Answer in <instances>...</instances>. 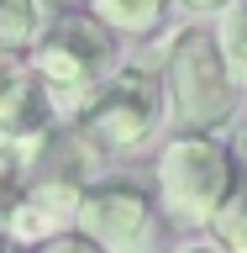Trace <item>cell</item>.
<instances>
[{
	"mask_svg": "<svg viewBox=\"0 0 247 253\" xmlns=\"http://www.w3.org/2000/svg\"><path fill=\"white\" fill-rule=\"evenodd\" d=\"M163 79H169L174 111L179 122L205 132V126H221L237 106V79L226 69V53L211 32H179L169 42V63H163Z\"/></svg>",
	"mask_w": 247,
	"mask_h": 253,
	"instance_id": "obj_2",
	"label": "cell"
},
{
	"mask_svg": "<svg viewBox=\"0 0 247 253\" xmlns=\"http://www.w3.org/2000/svg\"><path fill=\"white\" fill-rule=\"evenodd\" d=\"M79 227L110 253H132L147 243L153 232V201L142 195L137 185L126 179H110V185H95L79 195Z\"/></svg>",
	"mask_w": 247,
	"mask_h": 253,
	"instance_id": "obj_5",
	"label": "cell"
},
{
	"mask_svg": "<svg viewBox=\"0 0 247 253\" xmlns=\"http://www.w3.org/2000/svg\"><path fill=\"white\" fill-rule=\"evenodd\" d=\"M37 90H42L37 84V69L16 47L0 42V126H21V116L32 111V95Z\"/></svg>",
	"mask_w": 247,
	"mask_h": 253,
	"instance_id": "obj_7",
	"label": "cell"
},
{
	"mask_svg": "<svg viewBox=\"0 0 247 253\" xmlns=\"http://www.w3.org/2000/svg\"><path fill=\"white\" fill-rule=\"evenodd\" d=\"M174 253H221L216 243H184V248H174Z\"/></svg>",
	"mask_w": 247,
	"mask_h": 253,
	"instance_id": "obj_14",
	"label": "cell"
},
{
	"mask_svg": "<svg viewBox=\"0 0 247 253\" xmlns=\"http://www.w3.org/2000/svg\"><path fill=\"white\" fill-rule=\"evenodd\" d=\"M47 148V126H0V185L11 190L16 179H27L37 169V158Z\"/></svg>",
	"mask_w": 247,
	"mask_h": 253,
	"instance_id": "obj_8",
	"label": "cell"
},
{
	"mask_svg": "<svg viewBox=\"0 0 247 253\" xmlns=\"http://www.w3.org/2000/svg\"><path fill=\"white\" fill-rule=\"evenodd\" d=\"M110 47L116 42L100 16H63L47 27V37L32 53V69L58 116H79L90 106V95L100 90V79L110 69Z\"/></svg>",
	"mask_w": 247,
	"mask_h": 253,
	"instance_id": "obj_1",
	"label": "cell"
},
{
	"mask_svg": "<svg viewBox=\"0 0 247 253\" xmlns=\"http://www.w3.org/2000/svg\"><path fill=\"white\" fill-rule=\"evenodd\" d=\"M169 11V0H95V16L110 32H153Z\"/></svg>",
	"mask_w": 247,
	"mask_h": 253,
	"instance_id": "obj_9",
	"label": "cell"
},
{
	"mask_svg": "<svg viewBox=\"0 0 247 253\" xmlns=\"http://www.w3.org/2000/svg\"><path fill=\"white\" fill-rule=\"evenodd\" d=\"M5 211H11V190L0 185V227H5Z\"/></svg>",
	"mask_w": 247,
	"mask_h": 253,
	"instance_id": "obj_15",
	"label": "cell"
},
{
	"mask_svg": "<svg viewBox=\"0 0 247 253\" xmlns=\"http://www.w3.org/2000/svg\"><path fill=\"white\" fill-rule=\"evenodd\" d=\"M0 253H11V248H5V243H0Z\"/></svg>",
	"mask_w": 247,
	"mask_h": 253,
	"instance_id": "obj_16",
	"label": "cell"
},
{
	"mask_svg": "<svg viewBox=\"0 0 247 253\" xmlns=\"http://www.w3.org/2000/svg\"><path fill=\"white\" fill-rule=\"evenodd\" d=\"M189 11H226V5H237V0H184Z\"/></svg>",
	"mask_w": 247,
	"mask_h": 253,
	"instance_id": "obj_13",
	"label": "cell"
},
{
	"mask_svg": "<svg viewBox=\"0 0 247 253\" xmlns=\"http://www.w3.org/2000/svg\"><path fill=\"white\" fill-rule=\"evenodd\" d=\"M79 195L74 174H37L21 195H11L5 211V232L11 243H47V237L69 232V221H79Z\"/></svg>",
	"mask_w": 247,
	"mask_h": 253,
	"instance_id": "obj_6",
	"label": "cell"
},
{
	"mask_svg": "<svg viewBox=\"0 0 247 253\" xmlns=\"http://www.w3.org/2000/svg\"><path fill=\"white\" fill-rule=\"evenodd\" d=\"M216 232H221V243L232 253H247V174H237V190L216 211Z\"/></svg>",
	"mask_w": 247,
	"mask_h": 253,
	"instance_id": "obj_11",
	"label": "cell"
},
{
	"mask_svg": "<svg viewBox=\"0 0 247 253\" xmlns=\"http://www.w3.org/2000/svg\"><path fill=\"white\" fill-rule=\"evenodd\" d=\"M158 111H163V84H158L147 69H121V74L100 79V90L90 95V106L79 111L84 116V132L106 148H132L153 132Z\"/></svg>",
	"mask_w": 247,
	"mask_h": 253,
	"instance_id": "obj_4",
	"label": "cell"
},
{
	"mask_svg": "<svg viewBox=\"0 0 247 253\" xmlns=\"http://www.w3.org/2000/svg\"><path fill=\"white\" fill-rule=\"evenodd\" d=\"M42 253H106V248H100L90 232H58V237L42 243Z\"/></svg>",
	"mask_w": 247,
	"mask_h": 253,
	"instance_id": "obj_12",
	"label": "cell"
},
{
	"mask_svg": "<svg viewBox=\"0 0 247 253\" xmlns=\"http://www.w3.org/2000/svg\"><path fill=\"white\" fill-rule=\"evenodd\" d=\"M158 190H163V211H174L179 221H216V211L237 190V169L216 137L189 132V137L163 148Z\"/></svg>",
	"mask_w": 247,
	"mask_h": 253,
	"instance_id": "obj_3",
	"label": "cell"
},
{
	"mask_svg": "<svg viewBox=\"0 0 247 253\" xmlns=\"http://www.w3.org/2000/svg\"><path fill=\"white\" fill-rule=\"evenodd\" d=\"M216 42H221V53H226L232 79H237V84H247V5H226Z\"/></svg>",
	"mask_w": 247,
	"mask_h": 253,
	"instance_id": "obj_10",
	"label": "cell"
}]
</instances>
